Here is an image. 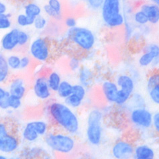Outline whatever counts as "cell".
Listing matches in <instances>:
<instances>
[{
  "mask_svg": "<svg viewBox=\"0 0 159 159\" xmlns=\"http://www.w3.org/2000/svg\"><path fill=\"white\" fill-rule=\"evenodd\" d=\"M152 1H154V2H155L157 4H158V5L159 6V0H152Z\"/></svg>",
  "mask_w": 159,
  "mask_h": 159,
  "instance_id": "obj_48",
  "label": "cell"
},
{
  "mask_svg": "<svg viewBox=\"0 0 159 159\" xmlns=\"http://www.w3.org/2000/svg\"><path fill=\"white\" fill-rule=\"evenodd\" d=\"M20 29L14 28L4 35L1 40V46L5 51H14L18 47V32Z\"/></svg>",
  "mask_w": 159,
  "mask_h": 159,
  "instance_id": "obj_14",
  "label": "cell"
},
{
  "mask_svg": "<svg viewBox=\"0 0 159 159\" xmlns=\"http://www.w3.org/2000/svg\"><path fill=\"white\" fill-rule=\"evenodd\" d=\"M73 94L76 95L77 96L81 99L83 101H84L86 97V89L85 87H83L81 84H76L73 86Z\"/></svg>",
  "mask_w": 159,
  "mask_h": 159,
  "instance_id": "obj_33",
  "label": "cell"
},
{
  "mask_svg": "<svg viewBox=\"0 0 159 159\" xmlns=\"http://www.w3.org/2000/svg\"><path fill=\"white\" fill-rule=\"evenodd\" d=\"M44 142L53 152L63 155L72 154L77 147L74 136L58 131H49L44 136Z\"/></svg>",
  "mask_w": 159,
  "mask_h": 159,
  "instance_id": "obj_5",
  "label": "cell"
},
{
  "mask_svg": "<svg viewBox=\"0 0 159 159\" xmlns=\"http://www.w3.org/2000/svg\"><path fill=\"white\" fill-rule=\"evenodd\" d=\"M24 14H26L29 18L35 19L41 15L42 10L40 7L36 3L30 2L24 6Z\"/></svg>",
  "mask_w": 159,
  "mask_h": 159,
  "instance_id": "obj_22",
  "label": "cell"
},
{
  "mask_svg": "<svg viewBox=\"0 0 159 159\" xmlns=\"http://www.w3.org/2000/svg\"><path fill=\"white\" fill-rule=\"evenodd\" d=\"M95 44V36L93 33L86 28L74 27L70 28L66 33L64 45L76 46L83 51H89Z\"/></svg>",
  "mask_w": 159,
  "mask_h": 159,
  "instance_id": "obj_6",
  "label": "cell"
},
{
  "mask_svg": "<svg viewBox=\"0 0 159 159\" xmlns=\"http://www.w3.org/2000/svg\"><path fill=\"white\" fill-rule=\"evenodd\" d=\"M8 106L12 110H17L22 106V99L16 96L10 95L8 97Z\"/></svg>",
  "mask_w": 159,
  "mask_h": 159,
  "instance_id": "obj_32",
  "label": "cell"
},
{
  "mask_svg": "<svg viewBox=\"0 0 159 159\" xmlns=\"http://www.w3.org/2000/svg\"><path fill=\"white\" fill-rule=\"evenodd\" d=\"M120 0H104L102 16L104 22L109 26H120L124 23L123 16L120 14Z\"/></svg>",
  "mask_w": 159,
  "mask_h": 159,
  "instance_id": "obj_9",
  "label": "cell"
},
{
  "mask_svg": "<svg viewBox=\"0 0 159 159\" xmlns=\"http://www.w3.org/2000/svg\"><path fill=\"white\" fill-rule=\"evenodd\" d=\"M31 65V58L28 56H23L20 59V69L25 70Z\"/></svg>",
  "mask_w": 159,
  "mask_h": 159,
  "instance_id": "obj_37",
  "label": "cell"
},
{
  "mask_svg": "<svg viewBox=\"0 0 159 159\" xmlns=\"http://www.w3.org/2000/svg\"><path fill=\"white\" fill-rule=\"evenodd\" d=\"M89 2L93 7H99L103 3V0H89Z\"/></svg>",
  "mask_w": 159,
  "mask_h": 159,
  "instance_id": "obj_43",
  "label": "cell"
},
{
  "mask_svg": "<svg viewBox=\"0 0 159 159\" xmlns=\"http://www.w3.org/2000/svg\"><path fill=\"white\" fill-rule=\"evenodd\" d=\"M69 65H70V69L73 70L78 69V68H79V60H78V58L73 57L72 58H71V61L69 62Z\"/></svg>",
  "mask_w": 159,
  "mask_h": 159,
  "instance_id": "obj_41",
  "label": "cell"
},
{
  "mask_svg": "<svg viewBox=\"0 0 159 159\" xmlns=\"http://www.w3.org/2000/svg\"><path fill=\"white\" fill-rule=\"evenodd\" d=\"M0 159H8L6 157L2 155V154H0Z\"/></svg>",
  "mask_w": 159,
  "mask_h": 159,
  "instance_id": "obj_47",
  "label": "cell"
},
{
  "mask_svg": "<svg viewBox=\"0 0 159 159\" xmlns=\"http://www.w3.org/2000/svg\"><path fill=\"white\" fill-rule=\"evenodd\" d=\"M79 79L81 85L85 87H89L92 83V73L88 69L81 68L79 70Z\"/></svg>",
  "mask_w": 159,
  "mask_h": 159,
  "instance_id": "obj_25",
  "label": "cell"
},
{
  "mask_svg": "<svg viewBox=\"0 0 159 159\" xmlns=\"http://www.w3.org/2000/svg\"><path fill=\"white\" fill-rule=\"evenodd\" d=\"M116 84L118 87V92L115 105L118 107H124L130 99L135 88L134 81L128 75H120L117 78Z\"/></svg>",
  "mask_w": 159,
  "mask_h": 159,
  "instance_id": "obj_8",
  "label": "cell"
},
{
  "mask_svg": "<svg viewBox=\"0 0 159 159\" xmlns=\"http://www.w3.org/2000/svg\"><path fill=\"white\" fill-rule=\"evenodd\" d=\"M134 18H135L136 22L140 24H144L148 22L146 16L142 11L137 12V13L135 14Z\"/></svg>",
  "mask_w": 159,
  "mask_h": 159,
  "instance_id": "obj_38",
  "label": "cell"
},
{
  "mask_svg": "<svg viewBox=\"0 0 159 159\" xmlns=\"http://www.w3.org/2000/svg\"><path fill=\"white\" fill-rule=\"evenodd\" d=\"M21 58L16 54H11L7 58V63L10 70H18L20 69Z\"/></svg>",
  "mask_w": 159,
  "mask_h": 159,
  "instance_id": "obj_28",
  "label": "cell"
},
{
  "mask_svg": "<svg viewBox=\"0 0 159 159\" xmlns=\"http://www.w3.org/2000/svg\"><path fill=\"white\" fill-rule=\"evenodd\" d=\"M22 139L28 142H34L39 138L32 122L28 123L22 131Z\"/></svg>",
  "mask_w": 159,
  "mask_h": 159,
  "instance_id": "obj_20",
  "label": "cell"
},
{
  "mask_svg": "<svg viewBox=\"0 0 159 159\" xmlns=\"http://www.w3.org/2000/svg\"><path fill=\"white\" fill-rule=\"evenodd\" d=\"M8 92L10 95L22 99L26 93V85L25 80L20 77H15L10 81Z\"/></svg>",
  "mask_w": 159,
  "mask_h": 159,
  "instance_id": "obj_16",
  "label": "cell"
},
{
  "mask_svg": "<svg viewBox=\"0 0 159 159\" xmlns=\"http://www.w3.org/2000/svg\"><path fill=\"white\" fill-rule=\"evenodd\" d=\"M47 81L50 89L54 92L57 91L62 81L60 75L55 71H52L48 75Z\"/></svg>",
  "mask_w": 159,
  "mask_h": 159,
  "instance_id": "obj_23",
  "label": "cell"
},
{
  "mask_svg": "<svg viewBox=\"0 0 159 159\" xmlns=\"http://www.w3.org/2000/svg\"><path fill=\"white\" fill-rule=\"evenodd\" d=\"M10 75V69L7 63V58L0 53V84L6 83Z\"/></svg>",
  "mask_w": 159,
  "mask_h": 159,
  "instance_id": "obj_21",
  "label": "cell"
},
{
  "mask_svg": "<svg viewBox=\"0 0 159 159\" xmlns=\"http://www.w3.org/2000/svg\"><path fill=\"white\" fill-rule=\"evenodd\" d=\"M152 130L159 136V111H157L153 114Z\"/></svg>",
  "mask_w": 159,
  "mask_h": 159,
  "instance_id": "obj_36",
  "label": "cell"
},
{
  "mask_svg": "<svg viewBox=\"0 0 159 159\" xmlns=\"http://www.w3.org/2000/svg\"><path fill=\"white\" fill-rule=\"evenodd\" d=\"M79 159H91V157H87V155H83Z\"/></svg>",
  "mask_w": 159,
  "mask_h": 159,
  "instance_id": "obj_46",
  "label": "cell"
},
{
  "mask_svg": "<svg viewBox=\"0 0 159 159\" xmlns=\"http://www.w3.org/2000/svg\"><path fill=\"white\" fill-rule=\"evenodd\" d=\"M22 129L14 117L6 116L0 118V152H16L22 143Z\"/></svg>",
  "mask_w": 159,
  "mask_h": 159,
  "instance_id": "obj_2",
  "label": "cell"
},
{
  "mask_svg": "<svg viewBox=\"0 0 159 159\" xmlns=\"http://www.w3.org/2000/svg\"><path fill=\"white\" fill-rule=\"evenodd\" d=\"M104 114L100 108H93L87 113L85 139L89 146L98 147L102 144L104 137Z\"/></svg>",
  "mask_w": 159,
  "mask_h": 159,
  "instance_id": "obj_4",
  "label": "cell"
},
{
  "mask_svg": "<svg viewBox=\"0 0 159 159\" xmlns=\"http://www.w3.org/2000/svg\"><path fill=\"white\" fill-rule=\"evenodd\" d=\"M118 89L116 83L111 81H106L103 83L102 93L107 103L115 104Z\"/></svg>",
  "mask_w": 159,
  "mask_h": 159,
  "instance_id": "obj_18",
  "label": "cell"
},
{
  "mask_svg": "<svg viewBox=\"0 0 159 159\" xmlns=\"http://www.w3.org/2000/svg\"><path fill=\"white\" fill-rule=\"evenodd\" d=\"M12 159H53L47 150L40 146H26L16 153Z\"/></svg>",
  "mask_w": 159,
  "mask_h": 159,
  "instance_id": "obj_11",
  "label": "cell"
},
{
  "mask_svg": "<svg viewBox=\"0 0 159 159\" xmlns=\"http://www.w3.org/2000/svg\"><path fill=\"white\" fill-rule=\"evenodd\" d=\"M146 87L150 101L155 105L159 106V69L149 74Z\"/></svg>",
  "mask_w": 159,
  "mask_h": 159,
  "instance_id": "obj_13",
  "label": "cell"
},
{
  "mask_svg": "<svg viewBox=\"0 0 159 159\" xmlns=\"http://www.w3.org/2000/svg\"><path fill=\"white\" fill-rule=\"evenodd\" d=\"M73 85L66 81H61L57 91L58 95L62 99H66L73 93Z\"/></svg>",
  "mask_w": 159,
  "mask_h": 159,
  "instance_id": "obj_24",
  "label": "cell"
},
{
  "mask_svg": "<svg viewBox=\"0 0 159 159\" xmlns=\"http://www.w3.org/2000/svg\"><path fill=\"white\" fill-rule=\"evenodd\" d=\"M33 91L36 97L41 100H47L51 98V90L48 84L47 75H38L33 84Z\"/></svg>",
  "mask_w": 159,
  "mask_h": 159,
  "instance_id": "obj_12",
  "label": "cell"
},
{
  "mask_svg": "<svg viewBox=\"0 0 159 159\" xmlns=\"http://www.w3.org/2000/svg\"><path fill=\"white\" fill-rule=\"evenodd\" d=\"M128 118L132 127L141 133L152 129L153 113L146 107H137L128 110Z\"/></svg>",
  "mask_w": 159,
  "mask_h": 159,
  "instance_id": "obj_7",
  "label": "cell"
},
{
  "mask_svg": "<svg viewBox=\"0 0 159 159\" xmlns=\"http://www.w3.org/2000/svg\"><path fill=\"white\" fill-rule=\"evenodd\" d=\"M48 5L51 7L57 14L61 16V4L58 0H49Z\"/></svg>",
  "mask_w": 159,
  "mask_h": 159,
  "instance_id": "obj_35",
  "label": "cell"
},
{
  "mask_svg": "<svg viewBox=\"0 0 159 159\" xmlns=\"http://www.w3.org/2000/svg\"><path fill=\"white\" fill-rule=\"evenodd\" d=\"M9 94L10 93L9 92H8V91L6 90L5 89L3 88V87H0V101Z\"/></svg>",
  "mask_w": 159,
  "mask_h": 159,
  "instance_id": "obj_44",
  "label": "cell"
},
{
  "mask_svg": "<svg viewBox=\"0 0 159 159\" xmlns=\"http://www.w3.org/2000/svg\"><path fill=\"white\" fill-rule=\"evenodd\" d=\"M139 64L142 66H148L152 64L157 65L159 64V47L152 44L149 47L148 52L144 53L139 59Z\"/></svg>",
  "mask_w": 159,
  "mask_h": 159,
  "instance_id": "obj_17",
  "label": "cell"
},
{
  "mask_svg": "<svg viewBox=\"0 0 159 159\" xmlns=\"http://www.w3.org/2000/svg\"><path fill=\"white\" fill-rule=\"evenodd\" d=\"M12 15L10 13H5L0 16V30H7L11 28Z\"/></svg>",
  "mask_w": 159,
  "mask_h": 159,
  "instance_id": "obj_30",
  "label": "cell"
},
{
  "mask_svg": "<svg viewBox=\"0 0 159 159\" xmlns=\"http://www.w3.org/2000/svg\"><path fill=\"white\" fill-rule=\"evenodd\" d=\"M30 35L26 31L20 30L18 32V47H24L28 44L30 41Z\"/></svg>",
  "mask_w": 159,
  "mask_h": 159,
  "instance_id": "obj_31",
  "label": "cell"
},
{
  "mask_svg": "<svg viewBox=\"0 0 159 159\" xmlns=\"http://www.w3.org/2000/svg\"><path fill=\"white\" fill-rule=\"evenodd\" d=\"M48 132L58 131L77 136L80 132L81 122L77 114L64 103L53 102L47 107Z\"/></svg>",
  "mask_w": 159,
  "mask_h": 159,
  "instance_id": "obj_1",
  "label": "cell"
},
{
  "mask_svg": "<svg viewBox=\"0 0 159 159\" xmlns=\"http://www.w3.org/2000/svg\"><path fill=\"white\" fill-rule=\"evenodd\" d=\"M65 24L66 26L69 27V28L76 27V20L73 18H67L65 20Z\"/></svg>",
  "mask_w": 159,
  "mask_h": 159,
  "instance_id": "obj_42",
  "label": "cell"
},
{
  "mask_svg": "<svg viewBox=\"0 0 159 159\" xmlns=\"http://www.w3.org/2000/svg\"><path fill=\"white\" fill-rule=\"evenodd\" d=\"M83 101L81 99L73 93L69 95L68 98L65 99V103L70 108H72L73 110H76V109L81 107L83 105Z\"/></svg>",
  "mask_w": 159,
  "mask_h": 159,
  "instance_id": "obj_26",
  "label": "cell"
},
{
  "mask_svg": "<svg viewBox=\"0 0 159 159\" xmlns=\"http://www.w3.org/2000/svg\"><path fill=\"white\" fill-rule=\"evenodd\" d=\"M44 11L46 14H47L48 16L51 18H53L54 19H60L61 18V16L57 14L55 11H54L52 8L50 7L48 4L47 5H45L43 7Z\"/></svg>",
  "mask_w": 159,
  "mask_h": 159,
  "instance_id": "obj_39",
  "label": "cell"
},
{
  "mask_svg": "<svg viewBox=\"0 0 159 159\" xmlns=\"http://www.w3.org/2000/svg\"><path fill=\"white\" fill-rule=\"evenodd\" d=\"M47 25V20L43 16H40L35 18L33 26L38 30H43Z\"/></svg>",
  "mask_w": 159,
  "mask_h": 159,
  "instance_id": "obj_34",
  "label": "cell"
},
{
  "mask_svg": "<svg viewBox=\"0 0 159 159\" xmlns=\"http://www.w3.org/2000/svg\"><path fill=\"white\" fill-rule=\"evenodd\" d=\"M33 0H8L10 3L16 6H24L26 4L32 2Z\"/></svg>",
  "mask_w": 159,
  "mask_h": 159,
  "instance_id": "obj_40",
  "label": "cell"
},
{
  "mask_svg": "<svg viewBox=\"0 0 159 159\" xmlns=\"http://www.w3.org/2000/svg\"><path fill=\"white\" fill-rule=\"evenodd\" d=\"M62 48L48 36H40L33 40L29 48L31 57L34 60L49 63L56 59Z\"/></svg>",
  "mask_w": 159,
  "mask_h": 159,
  "instance_id": "obj_3",
  "label": "cell"
},
{
  "mask_svg": "<svg viewBox=\"0 0 159 159\" xmlns=\"http://www.w3.org/2000/svg\"><path fill=\"white\" fill-rule=\"evenodd\" d=\"M35 129L39 136H46L48 132V123L44 122V121L39 120L32 122Z\"/></svg>",
  "mask_w": 159,
  "mask_h": 159,
  "instance_id": "obj_27",
  "label": "cell"
},
{
  "mask_svg": "<svg viewBox=\"0 0 159 159\" xmlns=\"http://www.w3.org/2000/svg\"><path fill=\"white\" fill-rule=\"evenodd\" d=\"M132 159H157V153L151 146L140 143L135 145Z\"/></svg>",
  "mask_w": 159,
  "mask_h": 159,
  "instance_id": "obj_15",
  "label": "cell"
},
{
  "mask_svg": "<svg viewBox=\"0 0 159 159\" xmlns=\"http://www.w3.org/2000/svg\"><path fill=\"white\" fill-rule=\"evenodd\" d=\"M134 146L133 142L127 139H119L113 144L111 154L114 159H132Z\"/></svg>",
  "mask_w": 159,
  "mask_h": 159,
  "instance_id": "obj_10",
  "label": "cell"
},
{
  "mask_svg": "<svg viewBox=\"0 0 159 159\" xmlns=\"http://www.w3.org/2000/svg\"><path fill=\"white\" fill-rule=\"evenodd\" d=\"M7 12V6L4 3L0 1V16Z\"/></svg>",
  "mask_w": 159,
  "mask_h": 159,
  "instance_id": "obj_45",
  "label": "cell"
},
{
  "mask_svg": "<svg viewBox=\"0 0 159 159\" xmlns=\"http://www.w3.org/2000/svg\"><path fill=\"white\" fill-rule=\"evenodd\" d=\"M34 20L35 19L29 18L26 14H19L17 16V18H16V23H17L19 26L25 28L32 26L33 24H34Z\"/></svg>",
  "mask_w": 159,
  "mask_h": 159,
  "instance_id": "obj_29",
  "label": "cell"
},
{
  "mask_svg": "<svg viewBox=\"0 0 159 159\" xmlns=\"http://www.w3.org/2000/svg\"><path fill=\"white\" fill-rule=\"evenodd\" d=\"M142 11L150 22L156 24L159 21V7L157 5H144L142 7Z\"/></svg>",
  "mask_w": 159,
  "mask_h": 159,
  "instance_id": "obj_19",
  "label": "cell"
}]
</instances>
